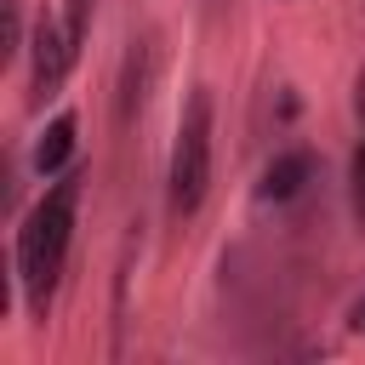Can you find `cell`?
I'll return each mask as SVG.
<instances>
[{"instance_id":"obj_1","label":"cell","mask_w":365,"mask_h":365,"mask_svg":"<svg viewBox=\"0 0 365 365\" xmlns=\"http://www.w3.org/2000/svg\"><path fill=\"white\" fill-rule=\"evenodd\" d=\"M74 200H80V177L68 171L17 228V279H23V297L29 308L46 319L51 308V291H57V274H63V257H68V234H74Z\"/></svg>"},{"instance_id":"obj_2","label":"cell","mask_w":365,"mask_h":365,"mask_svg":"<svg viewBox=\"0 0 365 365\" xmlns=\"http://www.w3.org/2000/svg\"><path fill=\"white\" fill-rule=\"evenodd\" d=\"M211 188V91H194L171 143V211L194 217Z\"/></svg>"},{"instance_id":"obj_3","label":"cell","mask_w":365,"mask_h":365,"mask_svg":"<svg viewBox=\"0 0 365 365\" xmlns=\"http://www.w3.org/2000/svg\"><path fill=\"white\" fill-rule=\"evenodd\" d=\"M29 57H34L29 103L40 108L46 97H57V86H63V74H68V63H74V40H68V29H63V23H51V17H40V23H34V34H29Z\"/></svg>"},{"instance_id":"obj_4","label":"cell","mask_w":365,"mask_h":365,"mask_svg":"<svg viewBox=\"0 0 365 365\" xmlns=\"http://www.w3.org/2000/svg\"><path fill=\"white\" fill-rule=\"evenodd\" d=\"M308 177H314V154L308 148H285V154H274L268 160V171H262V182H257V200H297L302 188H308Z\"/></svg>"},{"instance_id":"obj_5","label":"cell","mask_w":365,"mask_h":365,"mask_svg":"<svg viewBox=\"0 0 365 365\" xmlns=\"http://www.w3.org/2000/svg\"><path fill=\"white\" fill-rule=\"evenodd\" d=\"M68 154H74V114H57V120L40 131V143H34V171H40V177H57V171L68 165Z\"/></svg>"},{"instance_id":"obj_6","label":"cell","mask_w":365,"mask_h":365,"mask_svg":"<svg viewBox=\"0 0 365 365\" xmlns=\"http://www.w3.org/2000/svg\"><path fill=\"white\" fill-rule=\"evenodd\" d=\"M148 46H137L131 57H125V80H120V120H131L137 108H143V97H148Z\"/></svg>"},{"instance_id":"obj_7","label":"cell","mask_w":365,"mask_h":365,"mask_svg":"<svg viewBox=\"0 0 365 365\" xmlns=\"http://www.w3.org/2000/svg\"><path fill=\"white\" fill-rule=\"evenodd\" d=\"M348 194H354V217H359V228H365V143H359L354 160H348Z\"/></svg>"},{"instance_id":"obj_8","label":"cell","mask_w":365,"mask_h":365,"mask_svg":"<svg viewBox=\"0 0 365 365\" xmlns=\"http://www.w3.org/2000/svg\"><path fill=\"white\" fill-rule=\"evenodd\" d=\"M17 51H23V6L6 0V46H0V57H17Z\"/></svg>"},{"instance_id":"obj_9","label":"cell","mask_w":365,"mask_h":365,"mask_svg":"<svg viewBox=\"0 0 365 365\" xmlns=\"http://www.w3.org/2000/svg\"><path fill=\"white\" fill-rule=\"evenodd\" d=\"M348 331H365V291H359L354 308H348Z\"/></svg>"},{"instance_id":"obj_10","label":"cell","mask_w":365,"mask_h":365,"mask_svg":"<svg viewBox=\"0 0 365 365\" xmlns=\"http://www.w3.org/2000/svg\"><path fill=\"white\" fill-rule=\"evenodd\" d=\"M354 108H359V120H365V74H359V86H354Z\"/></svg>"}]
</instances>
